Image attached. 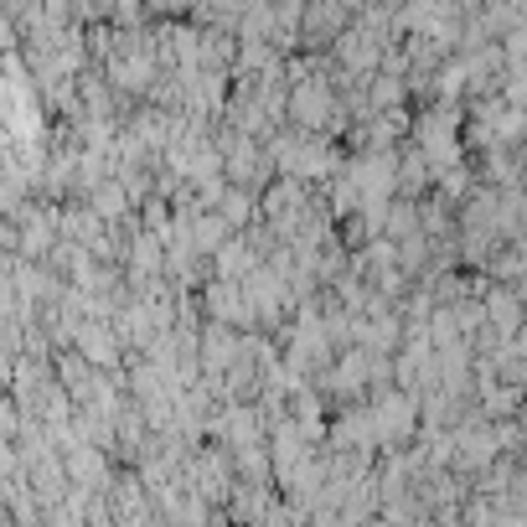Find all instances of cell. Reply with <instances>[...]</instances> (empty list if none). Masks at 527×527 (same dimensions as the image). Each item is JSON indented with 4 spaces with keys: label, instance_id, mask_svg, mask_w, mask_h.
<instances>
[{
    "label": "cell",
    "instance_id": "1",
    "mask_svg": "<svg viewBox=\"0 0 527 527\" xmlns=\"http://www.w3.org/2000/svg\"><path fill=\"white\" fill-rule=\"evenodd\" d=\"M388 186H393V161H388V155H367V161L357 166V192H362V202H367V207H383Z\"/></svg>",
    "mask_w": 527,
    "mask_h": 527
},
{
    "label": "cell",
    "instance_id": "2",
    "mask_svg": "<svg viewBox=\"0 0 527 527\" xmlns=\"http://www.w3.org/2000/svg\"><path fill=\"white\" fill-rule=\"evenodd\" d=\"M409 424H414L409 398H388V403H378V414H372V434H403Z\"/></svg>",
    "mask_w": 527,
    "mask_h": 527
}]
</instances>
